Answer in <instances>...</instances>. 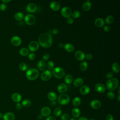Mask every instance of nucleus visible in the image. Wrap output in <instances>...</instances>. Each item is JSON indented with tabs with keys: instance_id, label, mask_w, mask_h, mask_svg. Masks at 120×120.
Returning a JSON list of instances; mask_svg holds the SVG:
<instances>
[{
	"instance_id": "a18cd8bd",
	"label": "nucleus",
	"mask_w": 120,
	"mask_h": 120,
	"mask_svg": "<svg viewBox=\"0 0 120 120\" xmlns=\"http://www.w3.org/2000/svg\"><path fill=\"white\" fill-rule=\"evenodd\" d=\"M113 75V74L112 72H108V73L106 74L105 77H106V78H107V79H110L112 78Z\"/></svg>"
},
{
	"instance_id": "a211bd4d",
	"label": "nucleus",
	"mask_w": 120,
	"mask_h": 120,
	"mask_svg": "<svg viewBox=\"0 0 120 120\" xmlns=\"http://www.w3.org/2000/svg\"><path fill=\"white\" fill-rule=\"evenodd\" d=\"M90 91L89 87L87 85H83L80 88V92L82 95H87Z\"/></svg>"
},
{
	"instance_id": "37998d69",
	"label": "nucleus",
	"mask_w": 120,
	"mask_h": 120,
	"mask_svg": "<svg viewBox=\"0 0 120 120\" xmlns=\"http://www.w3.org/2000/svg\"><path fill=\"white\" fill-rule=\"evenodd\" d=\"M49 58H50V54L47 53H45L43 56V59L44 61L48 60Z\"/></svg>"
},
{
	"instance_id": "393cba45",
	"label": "nucleus",
	"mask_w": 120,
	"mask_h": 120,
	"mask_svg": "<svg viewBox=\"0 0 120 120\" xmlns=\"http://www.w3.org/2000/svg\"><path fill=\"white\" fill-rule=\"evenodd\" d=\"M47 98L51 101H55L57 98V96L55 92L51 91L47 94Z\"/></svg>"
},
{
	"instance_id": "f704fd0d",
	"label": "nucleus",
	"mask_w": 120,
	"mask_h": 120,
	"mask_svg": "<svg viewBox=\"0 0 120 120\" xmlns=\"http://www.w3.org/2000/svg\"><path fill=\"white\" fill-rule=\"evenodd\" d=\"M113 21H114V18L112 15H109L107 16L105 20V22L108 24L112 23L113 22Z\"/></svg>"
},
{
	"instance_id": "2f4dec72",
	"label": "nucleus",
	"mask_w": 120,
	"mask_h": 120,
	"mask_svg": "<svg viewBox=\"0 0 120 120\" xmlns=\"http://www.w3.org/2000/svg\"><path fill=\"white\" fill-rule=\"evenodd\" d=\"M15 18L18 21H21L23 19L24 15L22 12H17L15 15Z\"/></svg>"
},
{
	"instance_id": "f8f14e48",
	"label": "nucleus",
	"mask_w": 120,
	"mask_h": 120,
	"mask_svg": "<svg viewBox=\"0 0 120 120\" xmlns=\"http://www.w3.org/2000/svg\"><path fill=\"white\" fill-rule=\"evenodd\" d=\"M85 54L84 52L80 50H77L75 52V57L77 60L79 61H82L85 59Z\"/></svg>"
},
{
	"instance_id": "8fccbe9b",
	"label": "nucleus",
	"mask_w": 120,
	"mask_h": 120,
	"mask_svg": "<svg viewBox=\"0 0 120 120\" xmlns=\"http://www.w3.org/2000/svg\"><path fill=\"white\" fill-rule=\"evenodd\" d=\"M22 105L19 103H17L16 104H15V108L17 110H19L20 109H22Z\"/></svg>"
},
{
	"instance_id": "b1692460",
	"label": "nucleus",
	"mask_w": 120,
	"mask_h": 120,
	"mask_svg": "<svg viewBox=\"0 0 120 120\" xmlns=\"http://www.w3.org/2000/svg\"><path fill=\"white\" fill-rule=\"evenodd\" d=\"M105 22L102 18H97L95 21V24L98 27H102L104 25Z\"/></svg>"
},
{
	"instance_id": "3c124183",
	"label": "nucleus",
	"mask_w": 120,
	"mask_h": 120,
	"mask_svg": "<svg viewBox=\"0 0 120 120\" xmlns=\"http://www.w3.org/2000/svg\"><path fill=\"white\" fill-rule=\"evenodd\" d=\"M110 30H111V28H110V27L109 26L105 25V26H104V31H105L106 32H108V31H109Z\"/></svg>"
},
{
	"instance_id": "6ab92c4d",
	"label": "nucleus",
	"mask_w": 120,
	"mask_h": 120,
	"mask_svg": "<svg viewBox=\"0 0 120 120\" xmlns=\"http://www.w3.org/2000/svg\"><path fill=\"white\" fill-rule=\"evenodd\" d=\"M58 91L60 93H64L67 90V86L65 83H60L57 87Z\"/></svg>"
},
{
	"instance_id": "2eb2a0df",
	"label": "nucleus",
	"mask_w": 120,
	"mask_h": 120,
	"mask_svg": "<svg viewBox=\"0 0 120 120\" xmlns=\"http://www.w3.org/2000/svg\"><path fill=\"white\" fill-rule=\"evenodd\" d=\"M3 120H15V115L11 112H8L3 115Z\"/></svg>"
},
{
	"instance_id": "412c9836",
	"label": "nucleus",
	"mask_w": 120,
	"mask_h": 120,
	"mask_svg": "<svg viewBox=\"0 0 120 120\" xmlns=\"http://www.w3.org/2000/svg\"><path fill=\"white\" fill-rule=\"evenodd\" d=\"M83 83V80L81 77H77L75 79L73 82L74 86L76 87L82 86Z\"/></svg>"
},
{
	"instance_id": "58836bf2",
	"label": "nucleus",
	"mask_w": 120,
	"mask_h": 120,
	"mask_svg": "<svg viewBox=\"0 0 120 120\" xmlns=\"http://www.w3.org/2000/svg\"><path fill=\"white\" fill-rule=\"evenodd\" d=\"M80 15H81V13L78 10H75L72 14V15L73 17L74 18H78V17H80Z\"/></svg>"
},
{
	"instance_id": "ddd939ff",
	"label": "nucleus",
	"mask_w": 120,
	"mask_h": 120,
	"mask_svg": "<svg viewBox=\"0 0 120 120\" xmlns=\"http://www.w3.org/2000/svg\"><path fill=\"white\" fill-rule=\"evenodd\" d=\"M51 113V109L48 106L43 107L41 110V115L43 116L48 117Z\"/></svg>"
},
{
	"instance_id": "f257e3e1",
	"label": "nucleus",
	"mask_w": 120,
	"mask_h": 120,
	"mask_svg": "<svg viewBox=\"0 0 120 120\" xmlns=\"http://www.w3.org/2000/svg\"><path fill=\"white\" fill-rule=\"evenodd\" d=\"M38 39L39 44L44 48H49L52 44V39L51 36L47 33L40 34Z\"/></svg>"
},
{
	"instance_id": "4468645a",
	"label": "nucleus",
	"mask_w": 120,
	"mask_h": 120,
	"mask_svg": "<svg viewBox=\"0 0 120 120\" xmlns=\"http://www.w3.org/2000/svg\"><path fill=\"white\" fill-rule=\"evenodd\" d=\"M11 42L14 45L18 46L21 44L22 40L19 37L17 36H14L12 37Z\"/></svg>"
},
{
	"instance_id": "e433bc0d",
	"label": "nucleus",
	"mask_w": 120,
	"mask_h": 120,
	"mask_svg": "<svg viewBox=\"0 0 120 120\" xmlns=\"http://www.w3.org/2000/svg\"><path fill=\"white\" fill-rule=\"evenodd\" d=\"M46 67L48 68V69H49V70H53V69L54 68V63L53 61H49L47 64H46Z\"/></svg>"
},
{
	"instance_id": "f03ea898",
	"label": "nucleus",
	"mask_w": 120,
	"mask_h": 120,
	"mask_svg": "<svg viewBox=\"0 0 120 120\" xmlns=\"http://www.w3.org/2000/svg\"><path fill=\"white\" fill-rule=\"evenodd\" d=\"M119 85V81L117 78H112L108 79L106 82L105 87L111 91L115 90L117 88Z\"/></svg>"
},
{
	"instance_id": "aec40b11",
	"label": "nucleus",
	"mask_w": 120,
	"mask_h": 120,
	"mask_svg": "<svg viewBox=\"0 0 120 120\" xmlns=\"http://www.w3.org/2000/svg\"><path fill=\"white\" fill-rule=\"evenodd\" d=\"M11 98L14 102L19 103L22 100V96L18 93H14L12 95Z\"/></svg>"
},
{
	"instance_id": "c85d7f7f",
	"label": "nucleus",
	"mask_w": 120,
	"mask_h": 120,
	"mask_svg": "<svg viewBox=\"0 0 120 120\" xmlns=\"http://www.w3.org/2000/svg\"><path fill=\"white\" fill-rule=\"evenodd\" d=\"M81 103V100L80 98L78 97H75L72 100V104L75 107H77L79 106Z\"/></svg>"
},
{
	"instance_id": "bf43d9fd",
	"label": "nucleus",
	"mask_w": 120,
	"mask_h": 120,
	"mask_svg": "<svg viewBox=\"0 0 120 120\" xmlns=\"http://www.w3.org/2000/svg\"><path fill=\"white\" fill-rule=\"evenodd\" d=\"M120 86H119V87H118V92L119 95H120Z\"/></svg>"
},
{
	"instance_id": "680f3d73",
	"label": "nucleus",
	"mask_w": 120,
	"mask_h": 120,
	"mask_svg": "<svg viewBox=\"0 0 120 120\" xmlns=\"http://www.w3.org/2000/svg\"><path fill=\"white\" fill-rule=\"evenodd\" d=\"M69 120H77L75 118H71Z\"/></svg>"
},
{
	"instance_id": "4d7b16f0",
	"label": "nucleus",
	"mask_w": 120,
	"mask_h": 120,
	"mask_svg": "<svg viewBox=\"0 0 120 120\" xmlns=\"http://www.w3.org/2000/svg\"><path fill=\"white\" fill-rule=\"evenodd\" d=\"M1 1L5 3H8V2H9V1H10L11 0H2Z\"/></svg>"
},
{
	"instance_id": "c03bdc74",
	"label": "nucleus",
	"mask_w": 120,
	"mask_h": 120,
	"mask_svg": "<svg viewBox=\"0 0 120 120\" xmlns=\"http://www.w3.org/2000/svg\"><path fill=\"white\" fill-rule=\"evenodd\" d=\"M7 9V5L4 3H1L0 4V9L1 11H4Z\"/></svg>"
},
{
	"instance_id": "423d86ee",
	"label": "nucleus",
	"mask_w": 120,
	"mask_h": 120,
	"mask_svg": "<svg viewBox=\"0 0 120 120\" xmlns=\"http://www.w3.org/2000/svg\"><path fill=\"white\" fill-rule=\"evenodd\" d=\"M24 21L27 24L32 25L36 22V17L32 14H27L24 17Z\"/></svg>"
},
{
	"instance_id": "ea45409f",
	"label": "nucleus",
	"mask_w": 120,
	"mask_h": 120,
	"mask_svg": "<svg viewBox=\"0 0 120 120\" xmlns=\"http://www.w3.org/2000/svg\"><path fill=\"white\" fill-rule=\"evenodd\" d=\"M107 96L108 97V98L110 99H113L114 98L115 95L114 94V93L113 92H112V91H108L107 93Z\"/></svg>"
},
{
	"instance_id": "dca6fc26",
	"label": "nucleus",
	"mask_w": 120,
	"mask_h": 120,
	"mask_svg": "<svg viewBox=\"0 0 120 120\" xmlns=\"http://www.w3.org/2000/svg\"><path fill=\"white\" fill-rule=\"evenodd\" d=\"M26 8L28 12L30 13H34L36 11L37 9V6L35 4L33 3H30L27 5Z\"/></svg>"
},
{
	"instance_id": "f3484780",
	"label": "nucleus",
	"mask_w": 120,
	"mask_h": 120,
	"mask_svg": "<svg viewBox=\"0 0 120 120\" xmlns=\"http://www.w3.org/2000/svg\"><path fill=\"white\" fill-rule=\"evenodd\" d=\"M50 8L54 11H58L60 8V5L57 1H52L50 4Z\"/></svg>"
},
{
	"instance_id": "c756f323",
	"label": "nucleus",
	"mask_w": 120,
	"mask_h": 120,
	"mask_svg": "<svg viewBox=\"0 0 120 120\" xmlns=\"http://www.w3.org/2000/svg\"><path fill=\"white\" fill-rule=\"evenodd\" d=\"M112 69L115 73H119L120 70V66L119 64L117 62L113 63L112 65Z\"/></svg>"
},
{
	"instance_id": "7ed1b4c3",
	"label": "nucleus",
	"mask_w": 120,
	"mask_h": 120,
	"mask_svg": "<svg viewBox=\"0 0 120 120\" xmlns=\"http://www.w3.org/2000/svg\"><path fill=\"white\" fill-rule=\"evenodd\" d=\"M39 72L36 68H30L28 69L26 73L27 78L30 81L36 80L39 76Z\"/></svg>"
},
{
	"instance_id": "bb28decb",
	"label": "nucleus",
	"mask_w": 120,
	"mask_h": 120,
	"mask_svg": "<svg viewBox=\"0 0 120 120\" xmlns=\"http://www.w3.org/2000/svg\"><path fill=\"white\" fill-rule=\"evenodd\" d=\"M64 48L65 49L69 52H72L74 51L75 50V47L74 46L70 43H67L64 45Z\"/></svg>"
},
{
	"instance_id": "09e8293b",
	"label": "nucleus",
	"mask_w": 120,
	"mask_h": 120,
	"mask_svg": "<svg viewBox=\"0 0 120 120\" xmlns=\"http://www.w3.org/2000/svg\"><path fill=\"white\" fill-rule=\"evenodd\" d=\"M85 58H86L87 60H90L92 59V55L90 53H88L85 56Z\"/></svg>"
},
{
	"instance_id": "72a5a7b5",
	"label": "nucleus",
	"mask_w": 120,
	"mask_h": 120,
	"mask_svg": "<svg viewBox=\"0 0 120 120\" xmlns=\"http://www.w3.org/2000/svg\"><path fill=\"white\" fill-rule=\"evenodd\" d=\"M19 52L21 55L25 56L29 54V50L25 47H22L20 50Z\"/></svg>"
},
{
	"instance_id": "4be33fe9",
	"label": "nucleus",
	"mask_w": 120,
	"mask_h": 120,
	"mask_svg": "<svg viewBox=\"0 0 120 120\" xmlns=\"http://www.w3.org/2000/svg\"><path fill=\"white\" fill-rule=\"evenodd\" d=\"M46 63L43 60H39L37 63V67L40 70H44L46 68Z\"/></svg>"
},
{
	"instance_id": "5fc2aeb1",
	"label": "nucleus",
	"mask_w": 120,
	"mask_h": 120,
	"mask_svg": "<svg viewBox=\"0 0 120 120\" xmlns=\"http://www.w3.org/2000/svg\"><path fill=\"white\" fill-rule=\"evenodd\" d=\"M52 32L54 34H57L58 33V30L57 29H54L52 30Z\"/></svg>"
},
{
	"instance_id": "4c0bfd02",
	"label": "nucleus",
	"mask_w": 120,
	"mask_h": 120,
	"mask_svg": "<svg viewBox=\"0 0 120 120\" xmlns=\"http://www.w3.org/2000/svg\"><path fill=\"white\" fill-rule=\"evenodd\" d=\"M19 68L22 71H25L27 68V65L24 62H22L19 64Z\"/></svg>"
},
{
	"instance_id": "a878e982",
	"label": "nucleus",
	"mask_w": 120,
	"mask_h": 120,
	"mask_svg": "<svg viewBox=\"0 0 120 120\" xmlns=\"http://www.w3.org/2000/svg\"><path fill=\"white\" fill-rule=\"evenodd\" d=\"M91 7V4L89 0H87V1L85 2L82 6V8L83 10L85 11H89Z\"/></svg>"
},
{
	"instance_id": "a19ab883",
	"label": "nucleus",
	"mask_w": 120,
	"mask_h": 120,
	"mask_svg": "<svg viewBox=\"0 0 120 120\" xmlns=\"http://www.w3.org/2000/svg\"><path fill=\"white\" fill-rule=\"evenodd\" d=\"M70 118V116L68 113H63L61 116V120H68Z\"/></svg>"
},
{
	"instance_id": "1a4fd4ad",
	"label": "nucleus",
	"mask_w": 120,
	"mask_h": 120,
	"mask_svg": "<svg viewBox=\"0 0 120 120\" xmlns=\"http://www.w3.org/2000/svg\"><path fill=\"white\" fill-rule=\"evenodd\" d=\"M39 47V43L36 41H32L29 44L28 47L31 52H35L38 50Z\"/></svg>"
},
{
	"instance_id": "7c9ffc66",
	"label": "nucleus",
	"mask_w": 120,
	"mask_h": 120,
	"mask_svg": "<svg viewBox=\"0 0 120 120\" xmlns=\"http://www.w3.org/2000/svg\"><path fill=\"white\" fill-rule=\"evenodd\" d=\"M88 63L86 61H82V62L79 66L80 69L82 71H85L88 68Z\"/></svg>"
},
{
	"instance_id": "39448f33",
	"label": "nucleus",
	"mask_w": 120,
	"mask_h": 120,
	"mask_svg": "<svg viewBox=\"0 0 120 120\" xmlns=\"http://www.w3.org/2000/svg\"><path fill=\"white\" fill-rule=\"evenodd\" d=\"M70 102V98L66 94H61L58 97V102L61 105H66Z\"/></svg>"
},
{
	"instance_id": "49530a36",
	"label": "nucleus",
	"mask_w": 120,
	"mask_h": 120,
	"mask_svg": "<svg viewBox=\"0 0 120 120\" xmlns=\"http://www.w3.org/2000/svg\"><path fill=\"white\" fill-rule=\"evenodd\" d=\"M67 22L68 24H72L73 22H74V20L71 17H68L67 18Z\"/></svg>"
},
{
	"instance_id": "e2e57ef3",
	"label": "nucleus",
	"mask_w": 120,
	"mask_h": 120,
	"mask_svg": "<svg viewBox=\"0 0 120 120\" xmlns=\"http://www.w3.org/2000/svg\"><path fill=\"white\" fill-rule=\"evenodd\" d=\"M90 120H95L94 118H91V119H90Z\"/></svg>"
},
{
	"instance_id": "20e7f679",
	"label": "nucleus",
	"mask_w": 120,
	"mask_h": 120,
	"mask_svg": "<svg viewBox=\"0 0 120 120\" xmlns=\"http://www.w3.org/2000/svg\"><path fill=\"white\" fill-rule=\"evenodd\" d=\"M52 74L53 76L58 79H61L64 77L65 75L64 69L60 67H57L53 69Z\"/></svg>"
},
{
	"instance_id": "603ef678",
	"label": "nucleus",
	"mask_w": 120,
	"mask_h": 120,
	"mask_svg": "<svg viewBox=\"0 0 120 120\" xmlns=\"http://www.w3.org/2000/svg\"><path fill=\"white\" fill-rule=\"evenodd\" d=\"M45 120H56V119L53 116H49L46 118Z\"/></svg>"
},
{
	"instance_id": "5701e85b",
	"label": "nucleus",
	"mask_w": 120,
	"mask_h": 120,
	"mask_svg": "<svg viewBox=\"0 0 120 120\" xmlns=\"http://www.w3.org/2000/svg\"><path fill=\"white\" fill-rule=\"evenodd\" d=\"M71 114L75 118H77L80 116L81 114V112L79 108L77 107H75L72 109L71 111Z\"/></svg>"
},
{
	"instance_id": "cd10ccee",
	"label": "nucleus",
	"mask_w": 120,
	"mask_h": 120,
	"mask_svg": "<svg viewBox=\"0 0 120 120\" xmlns=\"http://www.w3.org/2000/svg\"><path fill=\"white\" fill-rule=\"evenodd\" d=\"M73 81V77L72 75L68 74L66 75L64 77V81L66 83L69 84L72 82Z\"/></svg>"
},
{
	"instance_id": "6e6552de",
	"label": "nucleus",
	"mask_w": 120,
	"mask_h": 120,
	"mask_svg": "<svg viewBox=\"0 0 120 120\" xmlns=\"http://www.w3.org/2000/svg\"><path fill=\"white\" fill-rule=\"evenodd\" d=\"M52 72L49 70H46L41 73L40 77L43 81H47L52 77Z\"/></svg>"
},
{
	"instance_id": "9b49d317",
	"label": "nucleus",
	"mask_w": 120,
	"mask_h": 120,
	"mask_svg": "<svg viewBox=\"0 0 120 120\" xmlns=\"http://www.w3.org/2000/svg\"><path fill=\"white\" fill-rule=\"evenodd\" d=\"M90 107L94 109H98L101 107V103L98 99H94L92 100L90 104Z\"/></svg>"
},
{
	"instance_id": "c9c22d12",
	"label": "nucleus",
	"mask_w": 120,
	"mask_h": 120,
	"mask_svg": "<svg viewBox=\"0 0 120 120\" xmlns=\"http://www.w3.org/2000/svg\"><path fill=\"white\" fill-rule=\"evenodd\" d=\"M61 113H62L61 109L59 107L55 108L53 111V114L56 117L60 116V115H61Z\"/></svg>"
},
{
	"instance_id": "79ce46f5",
	"label": "nucleus",
	"mask_w": 120,
	"mask_h": 120,
	"mask_svg": "<svg viewBox=\"0 0 120 120\" xmlns=\"http://www.w3.org/2000/svg\"><path fill=\"white\" fill-rule=\"evenodd\" d=\"M35 54L34 52H30L28 55V58L30 60H34L35 59Z\"/></svg>"
},
{
	"instance_id": "9d476101",
	"label": "nucleus",
	"mask_w": 120,
	"mask_h": 120,
	"mask_svg": "<svg viewBox=\"0 0 120 120\" xmlns=\"http://www.w3.org/2000/svg\"><path fill=\"white\" fill-rule=\"evenodd\" d=\"M105 86L104 84L100 83H97L94 86V89L95 90L100 93H102L104 92L105 90Z\"/></svg>"
},
{
	"instance_id": "13d9d810",
	"label": "nucleus",
	"mask_w": 120,
	"mask_h": 120,
	"mask_svg": "<svg viewBox=\"0 0 120 120\" xmlns=\"http://www.w3.org/2000/svg\"><path fill=\"white\" fill-rule=\"evenodd\" d=\"M3 114L1 112H0V118H3Z\"/></svg>"
},
{
	"instance_id": "0eeeda50",
	"label": "nucleus",
	"mask_w": 120,
	"mask_h": 120,
	"mask_svg": "<svg viewBox=\"0 0 120 120\" xmlns=\"http://www.w3.org/2000/svg\"><path fill=\"white\" fill-rule=\"evenodd\" d=\"M72 10L68 7H64L61 10V14L64 17H70L72 15Z\"/></svg>"
},
{
	"instance_id": "de8ad7c7",
	"label": "nucleus",
	"mask_w": 120,
	"mask_h": 120,
	"mask_svg": "<svg viewBox=\"0 0 120 120\" xmlns=\"http://www.w3.org/2000/svg\"><path fill=\"white\" fill-rule=\"evenodd\" d=\"M106 120H113V116L111 114H107L105 117Z\"/></svg>"
},
{
	"instance_id": "473e14b6",
	"label": "nucleus",
	"mask_w": 120,
	"mask_h": 120,
	"mask_svg": "<svg viewBox=\"0 0 120 120\" xmlns=\"http://www.w3.org/2000/svg\"><path fill=\"white\" fill-rule=\"evenodd\" d=\"M22 104L23 106L25 107H29L31 105V102L30 100L28 99H25L22 101Z\"/></svg>"
},
{
	"instance_id": "052dcab7",
	"label": "nucleus",
	"mask_w": 120,
	"mask_h": 120,
	"mask_svg": "<svg viewBox=\"0 0 120 120\" xmlns=\"http://www.w3.org/2000/svg\"><path fill=\"white\" fill-rule=\"evenodd\" d=\"M118 100L119 102L120 101V95H119V96L118 97Z\"/></svg>"
},
{
	"instance_id": "864d4df0",
	"label": "nucleus",
	"mask_w": 120,
	"mask_h": 120,
	"mask_svg": "<svg viewBox=\"0 0 120 120\" xmlns=\"http://www.w3.org/2000/svg\"><path fill=\"white\" fill-rule=\"evenodd\" d=\"M77 120H89L87 119V117H86L85 116H82V117L79 118Z\"/></svg>"
},
{
	"instance_id": "6e6d98bb",
	"label": "nucleus",
	"mask_w": 120,
	"mask_h": 120,
	"mask_svg": "<svg viewBox=\"0 0 120 120\" xmlns=\"http://www.w3.org/2000/svg\"><path fill=\"white\" fill-rule=\"evenodd\" d=\"M64 45L62 43H60L59 44V47L60 48H62L63 47H64Z\"/></svg>"
}]
</instances>
